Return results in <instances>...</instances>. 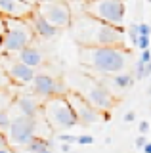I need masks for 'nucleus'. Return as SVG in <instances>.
Returning a JSON list of instances; mask_svg holds the SVG:
<instances>
[{
    "label": "nucleus",
    "instance_id": "f257e3e1",
    "mask_svg": "<svg viewBox=\"0 0 151 153\" xmlns=\"http://www.w3.org/2000/svg\"><path fill=\"white\" fill-rule=\"evenodd\" d=\"M73 38L78 46H124V27H115L82 12L73 19Z\"/></svg>",
    "mask_w": 151,
    "mask_h": 153
},
{
    "label": "nucleus",
    "instance_id": "f03ea898",
    "mask_svg": "<svg viewBox=\"0 0 151 153\" xmlns=\"http://www.w3.org/2000/svg\"><path fill=\"white\" fill-rule=\"evenodd\" d=\"M132 52L124 46H78V63L103 75H115L126 69Z\"/></svg>",
    "mask_w": 151,
    "mask_h": 153
},
{
    "label": "nucleus",
    "instance_id": "7ed1b4c3",
    "mask_svg": "<svg viewBox=\"0 0 151 153\" xmlns=\"http://www.w3.org/2000/svg\"><path fill=\"white\" fill-rule=\"evenodd\" d=\"M42 119H46V123L50 124L52 130H71L73 126L78 124V119L75 115L73 107H71L69 100L63 96H54L50 100L42 102V109H40Z\"/></svg>",
    "mask_w": 151,
    "mask_h": 153
},
{
    "label": "nucleus",
    "instance_id": "20e7f679",
    "mask_svg": "<svg viewBox=\"0 0 151 153\" xmlns=\"http://www.w3.org/2000/svg\"><path fill=\"white\" fill-rule=\"evenodd\" d=\"M35 31H33L29 19H19V17H6V33H4L0 48L8 54H17L25 46L33 44L35 40Z\"/></svg>",
    "mask_w": 151,
    "mask_h": 153
},
{
    "label": "nucleus",
    "instance_id": "39448f33",
    "mask_svg": "<svg viewBox=\"0 0 151 153\" xmlns=\"http://www.w3.org/2000/svg\"><path fill=\"white\" fill-rule=\"evenodd\" d=\"M82 12L96 19H101L109 25L124 27V17H126L124 0H84Z\"/></svg>",
    "mask_w": 151,
    "mask_h": 153
},
{
    "label": "nucleus",
    "instance_id": "423d86ee",
    "mask_svg": "<svg viewBox=\"0 0 151 153\" xmlns=\"http://www.w3.org/2000/svg\"><path fill=\"white\" fill-rule=\"evenodd\" d=\"M38 132V121L36 117H27V115H17L12 119L10 130H8V140L12 147H27L29 142Z\"/></svg>",
    "mask_w": 151,
    "mask_h": 153
},
{
    "label": "nucleus",
    "instance_id": "0eeeda50",
    "mask_svg": "<svg viewBox=\"0 0 151 153\" xmlns=\"http://www.w3.org/2000/svg\"><path fill=\"white\" fill-rule=\"evenodd\" d=\"M36 10L44 16L54 27L61 29H71L73 25V13L67 2L63 0H40L36 4Z\"/></svg>",
    "mask_w": 151,
    "mask_h": 153
},
{
    "label": "nucleus",
    "instance_id": "6e6552de",
    "mask_svg": "<svg viewBox=\"0 0 151 153\" xmlns=\"http://www.w3.org/2000/svg\"><path fill=\"white\" fill-rule=\"evenodd\" d=\"M65 98L69 100L71 107H73L75 115H77L78 124L90 126V124H96V123H100V121H101L103 113H101L98 107H94L90 100H88L86 96H82L81 92H75V90H67Z\"/></svg>",
    "mask_w": 151,
    "mask_h": 153
},
{
    "label": "nucleus",
    "instance_id": "1a4fd4ad",
    "mask_svg": "<svg viewBox=\"0 0 151 153\" xmlns=\"http://www.w3.org/2000/svg\"><path fill=\"white\" fill-rule=\"evenodd\" d=\"M31 88H33V94H35L36 98H42V102L54 98V96L67 94V88H65L63 80L56 79V76H52L48 73L35 75V79H33V82H31Z\"/></svg>",
    "mask_w": 151,
    "mask_h": 153
},
{
    "label": "nucleus",
    "instance_id": "9d476101",
    "mask_svg": "<svg viewBox=\"0 0 151 153\" xmlns=\"http://www.w3.org/2000/svg\"><path fill=\"white\" fill-rule=\"evenodd\" d=\"M86 98L90 100L94 107H98L103 115L109 113L111 109L117 105V98L113 96V92H111V90L107 88V86L103 84V82H96V84L88 86V90H86Z\"/></svg>",
    "mask_w": 151,
    "mask_h": 153
},
{
    "label": "nucleus",
    "instance_id": "9b49d317",
    "mask_svg": "<svg viewBox=\"0 0 151 153\" xmlns=\"http://www.w3.org/2000/svg\"><path fill=\"white\" fill-rule=\"evenodd\" d=\"M4 61H6V73L12 82H16L19 86H27L33 82V79L36 75L33 67H29L19 59H4Z\"/></svg>",
    "mask_w": 151,
    "mask_h": 153
},
{
    "label": "nucleus",
    "instance_id": "f8f14e48",
    "mask_svg": "<svg viewBox=\"0 0 151 153\" xmlns=\"http://www.w3.org/2000/svg\"><path fill=\"white\" fill-rule=\"evenodd\" d=\"M36 4H31L27 0H0V13L6 17H19L27 19L35 12Z\"/></svg>",
    "mask_w": 151,
    "mask_h": 153
},
{
    "label": "nucleus",
    "instance_id": "ddd939ff",
    "mask_svg": "<svg viewBox=\"0 0 151 153\" xmlns=\"http://www.w3.org/2000/svg\"><path fill=\"white\" fill-rule=\"evenodd\" d=\"M29 23H31V27H33V31H35V35L38 36V38H44V40H50V38H54L56 35L59 33V29L58 27H54L52 23L46 19L42 13L38 12V10L35 8V12L31 13L29 17Z\"/></svg>",
    "mask_w": 151,
    "mask_h": 153
},
{
    "label": "nucleus",
    "instance_id": "4468645a",
    "mask_svg": "<svg viewBox=\"0 0 151 153\" xmlns=\"http://www.w3.org/2000/svg\"><path fill=\"white\" fill-rule=\"evenodd\" d=\"M16 107L19 109L21 115H27V117H38L42 103L36 100L35 94H23L19 98H16Z\"/></svg>",
    "mask_w": 151,
    "mask_h": 153
},
{
    "label": "nucleus",
    "instance_id": "2eb2a0df",
    "mask_svg": "<svg viewBox=\"0 0 151 153\" xmlns=\"http://www.w3.org/2000/svg\"><path fill=\"white\" fill-rule=\"evenodd\" d=\"M17 59L23 61V63H27L29 67H33V69H36V67H40L44 63V54H42L40 48L29 44V46L23 48V50L17 52Z\"/></svg>",
    "mask_w": 151,
    "mask_h": 153
},
{
    "label": "nucleus",
    "instance_id": "dca6fc26",
    "mask_svg": "<svg viewBox=\"0 0 151 153\" xmlns=\"http://www.w3.org/2000/svg\"><path fill=\"white\" fill-rule=\"evenodd\" d=\"M27 149H29L31 153H42V151H46V149H52V142L46 136H35L29 142Z\"/></svg>",
    "mask_w": 151,
    "mask_h": 153
},
{
    "label": "nucleus",
    "instance_id": "f3484780",
    "mask_svg": "<svg viewBox=\"0 0 151 153\" xmlns=\"http://www.w3.org/2000/svg\"><path fill=\"white\" fill-rule=\"evenodd\" d=\"M111 79H113V84H115L117 88L124 90V88H130V86H132V82H134L136 76L130 75V73H124V71H121V73H115Z\"/></svg>",
    "mask_w": 151,
    "mask_h": 153
},
{
    "label": "nucleus",
    "instance_id": "a211bd4d",
    "mask_svg": "<svg viewBox=\"0 0 151 153\" xmlns=\"http://www.w3.org/2000/svg\"><path fill=\"white\" fill-rule=\"evenodd\" d=\"M151 75V61L149 63H144V61H136V67H134V76L138 80H141V79H147V76Z\"/></svg>",
    "mask_w": 151,
    "mask_h": 153
},
{
    "label": "nucleus",
    "instance_id": "6ab92c4d",
    "mask_svg": "<svg viewBox=\"0 0 151 153\" xmlns=\"http://www.w3.org/2000/svg\"><path fill=\"white\" fill-rule=\"evenodd\" d=\"M10 124H12V119L8 117L6 109H0V128L8 134V130H10Z\"/></svg>",
    "mask_w": 151,
    "mask_h": 153
},
{
    "label": "nucleus",
    "instance_id": "aec40b11",
    "mask_svg": "<svg viewBox=\"0 0 151 153\" xmlns=\"http://www.w3.org/2000/svg\"><path fill=\"white\" fill-rule=\"evenodd\" d=\"M126 33H128V36H130V40H132V44H138V38H140V33H138V25H130L128 29H126Z\"/></svg>",
    "mask_w": 151,
    "mask_h": 153
},
{
    "label": "nucleus",
    "instance_id": "412c9836",
    "mask_svg": "<svg viewBox=\"0 0 151 153\" xmlns=\"http://www.w3.org/2000/svg\"><path fill=\"white\" fill-rule=\"evenodd\" d=\"M136 48H138V50H147V48H149V36H144V35H140Z\"/></svg>",
    "mask_w": 151,
    "mask_h": 153
},
{
    "label": "nucleus",
    "instance_id": "4be33fe9",
    "mask_svg": "<svg viewBox=\"0 0 151 153\" xmlns=\"http://www.w3.org/2000/svg\"><path fill=\"white\" fill-rule=\"evenodd\" d=\"M77 143H81V146H90V143H94V136H90V134H82V136H78Z\"/></svg>",
    "mask_w": 151,
    "mask_h": 153
},
{
    "label": "nucleus",
    "instance_id": "5701e85b",
    "mask_svg": "<svg viewBox=\"0 0 151 153\" xmlns=\"http://www.w3.org/2000/svg\"><path fill=\"white\" fill-rule=\"evenodd\" d=\"M59 140L63 142V143H77L78 136H71V134H63V132H61L59 134Z\"/></svg>",
    "mask_w": 151,
    "mask_h": 153
},
{
    "label": "nucleus",
    "instance_id": "b1692460",
    "mask_svg": "<svg viewBox=\"0 0 151 153\" xmlns=\"http://www.w3.org/2000/svg\"><path fill=\"white\" fill-rule=\"evenodd\" d=\"M138 33L144 36H149L151 35V25H147V23H138Z\"/></svg>",
    "mask_w": 151,
    "mask_h": 153
},
{
    "label": "nucleus",
    "instance_id": "393cba45",
    "mask_svg": "<svg viewBox=\"0 0 151 153\" xmlns=\"http://www.w3.org/2000/svg\"><path fill=\"white\" fill-rule=\"evenodd\" d=\"M0 147H12L10 146V140H8V134L0 128Z\"/></svg>",
    "mask_w": 151,
    "mask_h": 153
},
{
    "label": "nucleus",
    "instance_id": "a878e982",
    "mask_svg": "<svg viewBox=\"0 0 151 153\" xmlns=\"http://www.w3.org/2000/svg\"><path fill=\"white\" fill-rule=\"evenodd\" d=\"M145 143H147V138H145V134H140V136L136 138V147H138V149H144Z\"/></svg>",
    "mask_w": 151,
    "mask_h": 153
},
{
    "label": "nucleus",
    "instance_id": "bb28decb",
    "mask_svg": "<svg viewBox=\"0 0 151 153\" xmlns=\"http://www.w3.org/2000/svg\"><path fill=\"white\" fill-rule=\"evenodd\" d=\"M4 33H6V16H4V13H0V40H2Z\"/></svg>",
    "mask_w": 151,
    "mask_h": 153
},
{
    "label": "nucleus",
    "instance_id": "cd10ccee",
    "mask_svg": "<svg viewBox=\"0 0 151 153\" xmlns=\"http://www.w3.org/2000/svg\"><path fill=\"white\" fill-rule=\"evenodd\" d=\"M140 61H144V63H149V61H151V52H149V48H147V50H141Z\"/></svg>",
    "mask_w": 151,
    "mask_h": 153
},
{
    "label": "nucleus",
    "instance_id": "c85d7f7f",
    "mask_svg": "<svg viewBox=\"0 0 151 153\" xmlns=\"http://www.w3.org/2000/svg\"><path fill=\"white\" fill-rule=\"evenodd\" d=\"M138 128H140V134H145V132L149 130V123H147V121H141V123L138 124Z\"/></svg>",
    "mask_w": 151,
    "mask_h": 153
},
{
    "label": "nucleus",
    "instance_id": "c756f323",
    "mask_svg": "<svg viewBox=\"0 0 151 153\" xmlns=\"http://www.w3.org/2000/svg\"><path fill=\"white\" fill-rule=\"evenodd\" d=\"M136 121V113L134 111H128L124 115V123H134Z\"/></svg>",
    "mask_w": 151,
    "mask_h": 153
},
{
    "label": "nucleus",
    "instance_id": "7c9ffc66",
    "mask_svg": "<svg viewBox=\"0 0 151 153\" xmlns=\"http://www.w3.org/2000/svg\"><path fill=\"white\" fill-rule=\"evenodd\" d=\"M144 153H151V142H147L144 146Z\"/></svg>",
    "mask_w": 151,
    "mask_h": 153
},
{
    "label": "nucleus",
    "instance_id": "2f4dec72",
    "mask_svg": "<svg viewBox=\"0 0 151 153\" xmlns=\"http://www.w3.org/2000/svg\"><path fill=\"white\" fill-rule=\"evenodd\" d=\"M69 149H71L69 143H63V146H61V151H63V153H69Z\"/></svg>",
    "mask_w": 151,
    "mask_h": 153
},
{
    "label": "nucleus",
    "instance_id": "473e14b6",
    "mask_svg": "<svg viewBox=\"0 0 151 153\" xmlns=\"http://www.w3.org/2000/svg\"><path fill=\"white\" fill-rule=\"evenodd\" d=\"M0 153H12L10 147H0Z\"/></svg>",
    "mask_w": 151,
    "mask_h": 153
},
{
    "label": "nucleus",
    "instance_id": "72a5a7b5",
    "mask_svg": "<svg viewBox=\"0 0 151 153\" xmlns=\"http://www.w3.org/2000/svg\"><path fill=\"white\" fill-rule=\"evenodd\" d=\"M27 2H31V4H38L40 0H27Z\"/></svg>",
    "mask_w": 151,
    "mask_h": 153
},
{
    "label": "nucleus",
    "instance_id": "f704fd0d",
    "mask_svg": "<svg viewBox=\"0 0 151 153\" xmlns=\"http://www.w3.org/2000/svg\"><path fill=\"white\" fill-rule=\"evenodd\" d=\"M16 153H31L29 149H21V151H16Z\"/></svg>",
    "mask_w": 151,
    "mask_h": 153
},
{
    "label": "nucleus",
    "instance_id": "c9c22d12",
    "mask_svg": "<svg viewBox=\"0 0 151 153\" xmlns=\"http://www.w3.org/2000/svg\"><path fill=\"white\" fill-rule=\"evenodd\" d=\"M42 153H52V149H46V151H42Z\"/></svg>",
    "mask_w": 151,
    "mask_h": 153
},
{
    "label": "nucleus",
    "instance_id": "e433bc0d",
    "mask_svg": "<svg viewBox=\"0 0 151 153\" xmlns=\"http://www.w3.org/2000/svg\"><path fill=\"white\" fill-rule=\"evenodd\" d=\"M149 2H151V0H149Z\"/></svg>",
    "mask_w": 151,
    "mask_h": 153
}]
</instances>
